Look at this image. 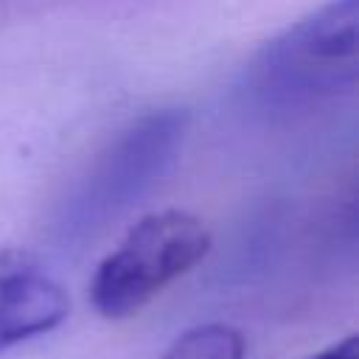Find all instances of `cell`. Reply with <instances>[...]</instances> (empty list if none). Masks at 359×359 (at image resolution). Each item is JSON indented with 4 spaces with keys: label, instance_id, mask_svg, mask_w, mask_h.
Masks as SVG:
<instances>
[{
    "label": "cell",
    "instance_id": "6da1fadb",
    "mask_svg": "<svg viewBox=\"0 0 359 359\" xmlns=\"http://www.w3.org/2000/svg\"><path fill=\"white\" fill-rule=\"evenodd\" d=\"M359 0H328L272 36L250 65V95L266 107H300L348 93L359 73Z\"/></svg>",
    "mask_w": 359,
    "mask_h": 359
},
{
    "label": "cell",
    "instance_id": "7a4b0ae2",
    "mask_svg": "<svg viewBox=\"0 0 359 359\" xmlns=\"http://www.w3.org/2000/svg\"><path fill=\"white\" fill-rule=\"evenodd\" d=\"M208 250L210 233L194 213L177 208L149 213L98 264L90 303L101 317L123 320L191 272Z\"/></svg>",
    "mask_w": 359,
    "mask_h": 359
},
{
    "label": "cell",
    "instance_id": "3957f363",
    "mask_svg": "<svg viewBox=\"0 0 359 359\" xmlns=\"http://www.w3.org/2000/svg\"><path fill=\"white\" fill-rule=\"evenodd\" d=\"M188 129L185 109H157L129 123L79 188L76 213L107 216L137 199L174 163Z\"/></svg>",
    "mask_w": 359,
    "mask_h": 359
},
{
    "label": "cell",
    "instance_id": "277c9868",
    "mask_svg": "<svg viewBox=\"0 0 359 359\" xmlns=\"http://www.w3.org/2000/svg\"><path fill=\"white\" fill-rule=\"evenodd\" d=\"M70 311L65 286L31 252L0 250V351L53 331Z\"/></svg>",
    "mask_w": 359,
    "mask_h": 359
},
{
    "label": "cell",
    "instance_id": "5b68a950",
    "mask_svg": "<svg viewBox=\"0 0 359 359\" xmlns=\"http://www.w3.org/2000/svg\"><path fill=\"white\" fill-rule=\"evenodd\" d=\"M244 337L224 323L194 325L174 339L163 359H244Z\"/></svg>",
    "mask_w": 359,
    "mask_h": 359
},
{
    "label": "cell",
    "instance_id": "8992f818",
    "mask_svg": "<svg viewBox=\"0 0 359 359\" xmlns=\"http://www.w3.org/2000/svg\"><path fill=\"white\" fill-rule=\"evenodd\" d=\"M309 359H359V339L351 334V337H345V339L323 348L320 353H314Z\"/></svg>",
    "mask_w": 359,
    "mask_h": 359
}]
</instances>
